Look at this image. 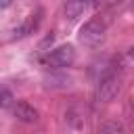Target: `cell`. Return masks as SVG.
Returning a JSON list of instances; mask_svg holds the SVG:
<instances>
[{
  "mask_svg": "<svg viewBox=\"0 0 134 134\" xmlns=\"http://www.w3.org/2000/svg\"><path fill=\"white\" fill-rule=\"evenodd\" d=\"M121 90V77L113 71H107L98 77L96 82V90H94V98L98 103H111Z\"/></svg>",
  "mask_w": 134,
  "mask_h": 134,
  "instance_id": "obj_1",
  "label": "cell"
},
{
  "mask_svg": "<svg viewBox=\"0 0 134 134\" xmlns=\"http://www.w3.org/2000/svg\"><path fill=\"white\" fill-rule=\"evenodd\" d=\"M105 29H107V25H105V21L103 19H88L82 27H80V34H77V38H80V42L82 44H86V46H98L103 40H105Z\"/></svg>",
  "mask_w": 134,
  "mask_h": 134,
  "instance_id": "obj_2",
  "label": "cell"
},
{
  "mask_svg": "<svg viewBox=\"0 0 134 134\" xmlns=\"http://www.w3.org/2000/svg\"><path fill=\"white\" fill-rule=\"evenodd\" d=\"M75 61V50L71 44H61L57 48H52L46 57H44V63L48 67H54V69H65V67H71Z\"/></svg>",
  "mask_w": 134,
  "mask_h": 134,
  "instance_id": "obj_3",
  "label": "cell"
},
{
  "mask_svg": "<svg viewBox=\"0 0 134 134\" xmlns=\"http://www.w3.org/2000/svg\"><path fill=\"white\" fill-rule=\"evenodd\" d=\"M13 115H15L19 121H23V124H36V121L40 119L38 109H36L31 103H27V100H19V103L13 107Z\"/></svg>",
  "mask_w": 134,
  "mask_h": 134,
  "instance_id": "obj_4",
  "label": "cell"
},
{
  "mask_svg": "<svg viewBox=\"0 0 134 134\" xmlns=\"http://www.w3.org/2000/svg\"><path fill=\"white\" fill-rule=\"evenodd\" d=\"M40 21H42V10L38 8V10H36V13H31V15L21 23V25H17V27L13 29V40H17V38H25V36L34 34V31L38 29Z\"/></svg>",
  "mask_w": 134,
  "mask_h": 134,
  "instance_id": "obj_5",
  "label": "cell"
},
{
  "mask_svg": "<svg viewBox=\"0 0 134 134\" xmlns=\"http://www.w3.org/2000/svg\"><path fill=\"white\" fill-rule=\"evenodd\" d=\"M65 124H67L71 130H75V132L84 130V126H86V115H84V111H82L77 105L67 107V109H65Z\"/></svg>",
  "mask_w": 134,
  "mask_h": 134,
  "instance_id": "obj_6",
  "label": "cell"
},
{
  "mask_svg": "<svg viewBox=\"0 0 134 134\" xmlns=\"http://www.w3.org/2000/svg\"><path fill=\"white\" fill-rule=\"evenodd\" d=\"M96 134H126L124 124L117 119H103L96 128Z\"/></svg>",
  "mask_w": 134,
  "mask_h": 134,
  "instance_id": "obj_7",
  "label": "cell"
},
{
  "mask_svg": "<svg viewBox=\"0 0 134 134\" xmlns=\"http://www.w3.org/2000/svg\"><path fill=\"white\" fill-rule=\"evenodd\" d=\"M44 84L48 88H67L71 84V77L65 73H46L44 75Z\"/></svg>",
  "mask_w": 134,
  "mask_h": 134,
  "instance_id": "obj_8",
  "label": "cell"
},
{
  "mask_svg": "<svg viewBox=\"0 0 134 134\" xmlns=\"http://www.w3.org/2000/svg\"><path fill=\"white\" fill-rule=\"evenodd\" d=\"M88 6H90L88 2H65V4H63V13H65L67 19L73 21V19H77Z\"/></svg>",
  "mask_w": 134,
  "mask_h": 134,
  "instance_id": "obj_9",
  "label": "cell"
},
{
  "mask_svg": "<svg viewBox=\"0 0 134 134\" xmlns=\"http://www.w3.org/2000/svg\"><path fill=\"white\" fill-rule=\"evenodd\" d=\"M15 105V96L8 88H0V109H8Z\"/></svg>",
  "mask_w": 134,
  "mask_h": 134,
  "instance_id": "obj_10",
  "label": "cell"
},
{
  "mask_svg": "<svg viewBox=\"0 0 134 134\" xmlns=\"http://www.w3.org/2000/svg\"><path fill=\"white\" fill-rule=\"evenodd\" d=\"M126 115H128V121H130V126L134 130V107H132V103L126 105Z\"/></svg>",
  "mask_w": 134,
  "mask_h": 134,
  "instance_id": "obj_11",
  "label": "cell"
},
{
  "mask_svg": "<svg viewBox=\"0 0 134 134\" xmlns=\"http://www.w3.org/2000/svg\"><path fill=\"white\" fill-rule=\"evenodd\" d=\"M52 42H54V34H52V31H50V36H46V38H44V42H42V44H40V48H44V46H46V44H52Z\"/></svg>",
  "mask_w": 134,
  "mask_h": 134,
  "instance_id": "obj_12",
  "label": "cell"
},
{
  "mask_svg": "<svg viewBox=\"0 0 134 134\" xmlns=\"http://www.w3.org/2000/svg\"><path fill=\"white\" fill-rule=\"evenodd\" d=\"M8 6H10L8 0H2V2H0V10H4V8H8Z\"/></svg>",
  "mask_w": 134,
  "mask_h": 134,
  "instance_id": "obj_13",
  "label": "cell"
},
{
  "mask_svg": "<svg viewBox=\"0 0 134 134\" xmlns=\"http://www.w3.org/2000/svg\"><path fill=\"white\" fill-rule=\"evenodd\" d=\"M128 54H130V57H132V59H134V46H132V48H130V50H128Z\"/></svg>",
  "mask_w": 134,
  "mask_h": 134,
  "instance_id": "obj_14",
  "label": "cell"
}]
</instances>
